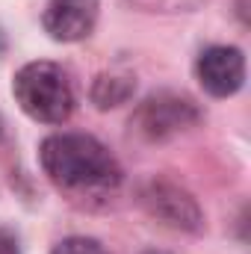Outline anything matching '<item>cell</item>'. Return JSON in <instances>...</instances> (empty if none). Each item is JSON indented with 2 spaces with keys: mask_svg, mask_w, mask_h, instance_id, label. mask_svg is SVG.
Listing matches in <instances>:
<instances>
[{
  "mask_svg": "<svg viewBox=\"0 0 251 254\" xmlns=\"http://www.w3.org/2000/svg\"><path fill=\"white\" fill-rule=\"evenodd\" d=\"M48 178L68 192H107L122 184V166L104 142L86 133H57L42 142Z\"/></svg>",
  "mask_w": 251,
  "mask_h": 254,
  "instance_id": "obj_1",
  "label": "cell"
},
{
  "mask_svg": "<svg viewBox=\"0 0 251 254\" xmlns=\"http://www.w3.org/2000/svg\"><path fill=\"white\" fill-rule=\"evenodd\" d=\"M18 107L42 125H63L74 113V86L63 65L39 60L27 63L12 80Z\"/></svg>",
  "mask_w": 251,
  "mask_h": 254,
  "instance_id": "obj_2",
  "label": "cell"
},
{
  "mask_svg": "<svg viewBox=\"0 0 251 254\" xmlns=\"http://www.w3.org/2000/svg\"><path fill=\"white\" fill-rule=\"evenodd\" d=\"M198 122V110L189 98H181V95H154L148 98L136 116L130 119V125L136 127L145 139H166V136H175L181 133L184 127H192Z\"/></svg>",
  "mask_w": 251,
  "mask_h": 254,
  "instance_id": "obj_3",
  "label": "cell"
},
{
  "mask_svg": "<svg viewBox=\"0 0 251 254\" xmlns=\"http://www.w3.org/2000/svg\"><path fill=\"white\" fill-rule=\"evenodd\" d=\"M198 83L216 95V98H231L243 89L246 83V57L240 48H228V45H213L207 48L198 63H195Z\"/></svg>",
  "mask_w": 251,
  "mask_h": 254,
  "instance_id": "obj_4",
  "label": "cell"
},
{
  "mask_svg": "<svg viewBox=\"0 0 251 254\" xmlns=\"http://www.w3.org/2000/svg\"><path fill=\"white\" fill-rule=\"evenodd\" d=\"M142 204L148 207V213L154 219H160L169 228H178V231H198L201 228V210H198L195 198L175 184H166V181L148 184L142 192Z\"/></svg>",
  "mask_w": 251,
  "mask_h": 254,
  "instance_id": "obj_5",
  "label": "cell"
},
{
  "mask_svg": "<svg viewBox=\"0 0 251 254\" xmlns=\"http://www.w3.org/2000/svg\"><path fill=\"white\" fill-rule=\"evenodd\" d=\"M98 0H51L42 24L54 42H80L95 30Z\"/></svg>",
  "mask_w": 251,
  "mask_h": 254,
  "instance_id": "obj_6",
  "label": "cell"
},
{
  "mask_svg": "<svg viewBox=\"0 0 251 254\" xmlns=\"http://www.w3.org/2000/svg\"><path fill=\"white\" fill-rule=\"evenodd\" d=\"M136 89V80L130 74H119V71H110V74H101L92 86V101L101 107V110H110V107H119L125 104L127 98L133 95Z\"/></svg>",
  "mask_w": 251,
  "mask_h": 254,
  "instance_id": "obj_7",
  "label": "cell"
},
{
  "mask_svg": "<svg viewBox=\"0 0 251 254\" xmlns=\"http://www.w3.org/2000/svg\"><path fill=\"white\" fill-rule=\"evenodd\" d=\"M51 254H107V249L92 237H68L54 246Z\"/></svg>",
  "mask_w": 251,
  "mask_h": 254,
  "instance_id": "obj_8",
  "label": "cell"
},
{
  "mask_svg": "<svg viewBox=\"0 0 251 254\" xmlns=\"http://www.w3.org/2000/svg\"><path fill=\"white\" fill-rule=\"evenodd\" d=\"M130 3L145 12H189V9L201 6L204 0H130Z\"/></svg>",
  "mask_w": 251,
  "mask_h": 254,
  "instance_id": "obj_9",
  "label": "cell"
},
{
  "mask_svg": "<svg viewBox=\"0 0 251 254\" xmlns=\"http://www.w3.org/2000/svg\"><path fill=\"white\" fill-rule=\"evenodd\" d=\"M3 48H6V42H3V33H0V54H3Z\"/></svg>",
  "mask_w": 251,
  "mask_h": 254,
  "instance_id": "obj_10",
  "label": "cell"
},
{
  "mask_svg": "<svg viewBox=\"0 0 251 254\" xmlns=\"http://www.w3.org/2000/svg\"><path fill=\"white\" fill-rule=\"evenodd\" d=\"M0 136H3V122H0Z\"/></svg>",
  "mask_w": 251,
  "mask_h": 254,
  "instance_id": "obj_11",
  "label": "cell"
}]
</instances>
